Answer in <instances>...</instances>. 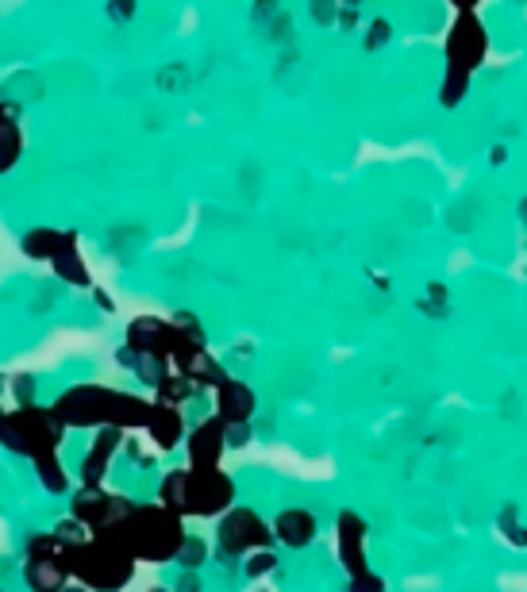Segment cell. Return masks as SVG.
<instances>
[{
  "label": "cell",
  "mask_w": 527,
  "mask_h": 592,
  "mask_svg": "<svg viewBox=\"0 0 527 592\" xmlns=\"http://www.w3.org/2000/svg\"><path fill=\"white\" fill-rule=\"evenodd\" d=\"M185 516H177L174 508H166L162 500L158 504H135V512L120 523V527H112V531H104V539H112V543H120L135 558V562H177V554H181V546H185Z\"/></svg>",
  "instance_id": "cell-1"
},
{
  "label": "cell",
  "mask_w": 527,
  "mask_h": 592,
  "mask_svg": "<svg viewBox=\"0 0 527 592\" xmlns=\"http://www.w3.org/2000/svg\"><path fill=\"white\" fill-rule=\"evenodd\" d=\"M489 54V31L477 20L474 12H458L454 16L451 31L443 39V58H447V74H443V89H439V104L443 108H458L466 89H470V77L485 62Z\"/></svg>",
  "instance_id": "cell-2"
},
{
  "label": "cell",
  "mask_w": 527,
  "mask_h": 592,
  "mask_svg": "<svg viewBox=\"0 0 527 592\" xmlns=\"http://www.w3.org/2000/svg\"><path fill=\"white\" fill-rule=\"evenodd\" d=\"M62 558H66L70 577H77L85 589L93 592H120L135 573V558L120 543L104 539V535H93L89 543L62 550Z\"/></svg>",
  "instance_id": "cell-3"
},
{
  "label": "cell",
  "mask_w": 527,
  "mask_h": 592,
  "mask_svg": "<svg viewBox=\"0 0 527 592\" xmlns=\"http://www.w3.org/2000/svg\"><path fill=\"white\" fill-rule=\"evenodd\" d=\"M62 431H66V423L54 416V408H35V404H27L20 412L4 416V423H0V443L8 446V450H16V454H27V458L35 462V458L58 450Z\"/></svg>",
  "instance_id": "cell-4"
},
{
  "label": "cell",
  "mask_w": 527,
  "mask_h": 592,
  "mask_svg": "<svg viewBox=\"0 0 527 592\" xmlns=\"http://www.w3.org/2000/svg\"><path fill=\"white\" fill-rule=\"evenodd\" d=\"M116 396L120 393H112L104 385H77V389L58 396L54 416L66 427H112Z\"/></svg>",
  "instance_id": "cell-5"
},
{
  "label": "cell",
  "mask_w": 527,
  "mask_h": 592,
  "mask_svg": "<svg viewBox=\"0 0 527 592\" xmlns=\"http://www.w3.org/2000/svg\"><path fill=\"white\" fill-rule=\"evenodd\" d=\"M216 543H220V554H224V558H243V554H254V550H266V546H270V527H266V519L258 516V512H251V508H231V512L220 519Z\"/></svg>",
  "instance_id": "cell-6"
},
{
  "label": "cell",
  "mask_w": 527,
  "mask_h": 592,
  "mask_svg": "<svg viewBox=\"0 0 527 592\" xmlns=\"http://www.w3.org/2000/svg\"><path fill=\"white\" fill-rule=\"evenodd\" d=\"M74 519L77 523H85L93 535H104V531H112V527H120L131 512H135V504L127 500V496H112L104 493L101 485H81V493L74 496Z\"/></svg>",
  "instance_id": "cell-7"
},
{
  "label": "cell",
  "mask_w": 527,
  "mask_h": 592,
  "mask_svg": "<svg viewBox=\"0 0 527 592\" xmlns=\"http://www.w3.org/2000/svg\"><path fill=\"white\" fill-rule=\"evenodd\" d=\"M235 485L224 469H189V508L185 516H220L231 512Z\"/></svg>",
  "instance_id": "cell-8"
},
{
  "label": "cell",
  "mask_w": 527,
  "mask_h": 592,
  "mask_svg": "<svg viewBox=\"0 0 527 592\" xmlns=\"http://www.w3.org/2000/svg\"><path fill=\"white\" fill-rule=\"evenodd\" d=\"M335 539H339V562L347 569V577L370 573V562H366V519L358 512H339Z\"/></svg>",
  "instance_id": "cell-9"
},
{
  "label": "cell",
  "mask_w": 527,
  "mask_h": 592,
  "mask_svg": "<svg viewBox=\"0 0 527 592\" xmlns=\"http://www.w3.org/2000/svg\"><path fill=\"white\" fill-rule=\"evenodd\" d=\"M227 450V423L204 420L193 435H189V469H220V458Z\"/></svg>",
  "instance_id": "cell-10"
},
{
  "label": "cell",
  "mask_w": 527,
  "mask_h": 592,
  "mask_svg": "<svg viewBox=\"0 0 527 592\" xmlns=\"http://www.w3.org/2000/svg\"><path fill=\"white\" fill-rule=\"evenodd\" d=\"M170 343H174V323L158 320V316H139L127 323V346L139 354H162L170 358Z\"/></svg>",
  "instance_id": "cell-11"
},
{
  "label": "cell",
  "mask_w": 527,
  "mask_h": 592,
  "mask_svg": "<svg viewBox=\"0 0 527 592\" xmlns=\"http://www.w3.org/2000/svg\"><path fill=\"white\" fill-rule=\"evenodd\" d=\"M254 408H258V400H254V389L247 381L224 377L216 385V416L224 423H251Z\"/></svg>",
  "instance_id": "cell-12"
},
{
  "label": "cell",
  "mask_w": 527,
  "mask_h": 592,
  "mask_svg": "<svg viewBox=\"0 0 527 592\" xmlns=\"http://www.w3.org/2000/svg\"><path fill=\"white\" fill-rule=\"evenodd\" d=\"M120 443H124V431H120V427H101V431H97V439H93L85 462H81V485H101L108 466H112V454H116Z\"/></svg>",
  "instance_id": "cell-13"
},
{
  "label": "cell",
  "mask_w": 527,
  "mask_h": 592,
  "mask_svg": "<svg viewBox=\"0 0 527 592\" xmlns=\"http://www.w3.org/2000/svg\"><path fill=\"white\" fill-rule=\"evenodd\" d=\"M24 573L31 592H62L66 589V577H70L62 554H31Z\"/></svg>",
  "instance_id": "cell-14"
},
{
  "label": "cell",
  "mask_w": 527,
  "mask_h": 592,
  "mask_svg": "<svg viewBox=\"0 0 527 592\" xmlns=\"http://www.w3.org/2000/svg\"><path fill=\"white\" fill-rule=\"evenodd\" d=\"M274 535H277V543L301 550V546H308L316 539V516H312L308 508H285V512L274 519Z\"/></svg>",
  "instance_id": "cell-15"
},
{
  "label": "cell",
  "mask_w": 527,
  "mask_h": 592,
  "mask_svg": "<svg viewBox=\"0 0 527 592\" xmlns=\"http://www.w3.org/2000/svg\"><path fill=\"white\" fill-rule=\"evenodd\" d=\"M147 435L154 439L158 450H174L181 443V435H185V420H181V408L174 404H158L154 400V412H151V423H147Z\"/></svg>",
  "instance_id": "cell-16"
},
{
  "label": "cell",
  "mask_w": 527,
  "mask_h": 592,
  "mask_svg": "<svg viewBox=\"0 0 527 592\" xmlns=\"http://www.w3.org/2000/svg\"><path fill=\"white\" fill-rule=\"evenodd\" d=\"M51 262H54V270H58V277H66L70 285H89V273H85L81 258H77L74 235H62V243H58V250L51 254Z\"/></svg>",
  "instance_id": "cell-17"
},
{
  "label": "cell",
  "mask_w": 527,
  "mask_h": 592,
  "mask_svg": "<svg viewBox=\"0 0 527 592\" xmlns=\"http://www.w3.org/2000/svg\"><path fill=\"white\" fill-rule=\"evenodd\" d=\"M158 500H162L166 508H174L177 516H185V508H189V469H174V473H166Z\"/></svg>",
  "instance_id": "cell-18"
},
{
  "label": "cell",
  "mask_w": 527,
  "mask_h": 592,
  "mask_svg": "<svg viewBox=\"0 0 527 592\" xmlns=\"http://www.w3.org/2000/svg\"><path fill=\"white\" fill-rule=\"evenodd\" d=\"M20 154H24V139H20V127H16V120L0 116V173L12 170V166L20 162Z\"/></svg>",
  "instance_id": "cell-19"
},
{
  "label": "cell",
  "mask_w": 527,
  "mask_h": 592,
  "mask_svg": "<svg viewBox=\"0 0 527 592\" xmlns=\"http://www.w3.org/2000/svg\"><path fill=\"white\" fill-rule=\"evenodd\" d=\"M193 393H197V385H193L185 373H170V377L158 385V404H174V408H181Z\"/></svg>",
  "instance_id": "cell-20"
},
{
  "label": "cell",
  "mask_w": 527,
  "mask_h": 592,
  "mask_svg": "<svg viewBox=\"0 0 527 592\" xmlns=\"http://www.w3.org/2000/svg\"><path fill=\"white\" fill-rule=\"evenodd\" d=\"M35 469H39V481H43L47 493H66V469H62V462H58V450H54V454H43V458H35Z\"/></svg>",
  "instance_id": "cell-21"
},
{
  "label": "cell",
  "mask_w": 527,
  "mask_h": 592,
  "mask_svg": "<svg viewBox=\"0 0 527 592\" xmlns=\"http://www.w3.org/2000/svg\"><path fill=\"white\" fill-rule=\"evenodd\" d=\"M58 243H62V231H31L24 250L31 258H51L54 250H58Z\"/></svg>",
  "instance_id": "cell-22"
},
{
  "label": "cell",
  "mask_w": 527,
  "mask_h": 592,
  "mask_svg": "<svg viewBox=\"0 0 527 592\" xmlns=\"http://www.w3.org/2000/svg\"><path fill=\"white\" fill-rule=\"evenodd\" d=\"M497 527H501L504 535H508V543L512 546H527V527L516 519V508H504V516L497 519Z\"/></svg>",
  "instance_id": "cell-23"
},
{
  "label": "cell",
  "mask_w": 527,
  "mask_h": 592,
  "mask_svg": "<svg viewBox=\"0 0 527 592\" xmlns=\"http://www.w3.org/2000/svg\"><path fill=\"white\" fill-rule=\"evenodd\" d=\"M204 558H208V546H204L201 539H185L181 554H177V562H181L185 569H201Z\"/></svg>",
  "instance_id": "cell-24"
},
{
  "label": "cell",
  "mask_w": 527,
  "mask_h": 592,
  "mask_svg": "<svg viewBox=\"0 0 527 592\" xmlns=\"http://www.w3.org/2000/svg\"><path fill=\"white\" fill-rule=\"evenodd\" d=\"M274 566H277L274 550L266 546V550H254V554H247V566H243V573H247V577H262V573H270Z\"/></svg>",
  "instance_id": "cell-25"
},
{
  "label": "cell",
  "mask_w": 527,
  "mask_h": 592,
  "mask_svg": "<svg viewBox=\"0 0 527 592\" xmlns=\"http://www.w3.org/2000/svg\"><path fill=\"white\" fill-rule=\"evenodd\" d=\"M347 592H385V581L377 573H358L347 581Z\"/></svg>",
  "instance_id": "cell-26"
},
{
  "label": "cell",
  "mask_w": 527,
  "mask_h": 592,
  "mask_svg": "<svg viewBox=\"0 0 527 592\" xmlns=\"http://www.w3.org/2000/svg\"><path fill=\"white\" fill-rule=\"evenodd\" d=\"M389 39H393V27H389V20H374L370 35H366V50H381Z\"/></svg>",
  "instance_id": "cell-27"
},
{
  "label": "cell",
  "mask_w": 527,
  "mask_h": 592,
  "mask_svg": "<svg viewBox=\"0 0 527 592\" xmlns=\"http://www.w3.org/2000/svg\"><path fill=\"white\" fill-rule=\"evenodd\" d=\"M477 4H481V0H451V8H454V12H474Z\"/></svg>",
  "instance_id": "cell-28"
},
{
  "label": "cell",
  "mask_w": 527,
  "mask_h": 592,
  "mask_svg": "<svg viewBox=\"0 0 527 592\" xmlns=\"http://www.w3.org/2000/svg\"><path fill=\"white\" fill-rule=\"evenodd\" d=\"M62 592H93V589H85V585H70V589H62Z\"/></svg>",
  "instance_id": "cell-29"
},
{
  "label": "cell",
  "mask_w": 527,
  "mask_h": 592,
  "mask_svg": "<svg viewBox=\"0 0 527 592\" xmlns=\"http://www.w3.org/2000/svg\"><path fill=\"white\" fill-rule=\"evenodd\" d=\"M520 216H524V220H527V200H524V208H520Z\"/></svg>",
  "instance_id": "cell-30"
},
{
  "label": "cell",
  "mask_w": 527,
  "mask_h": 592,
  "mask_svg": "<svg viewBox=\"0 0 527 592\" xmlns=\"http://www.w3.org/2000/svg\"><path fill=\"white\" fill-rule=\"evenodd\" d=\"M343 4H358V0H343Z\"/></svg>",
  "instance_id": "cell-31"
},
{
  "label": "cell",
  "mask_w": 527,
  "mask_h": 592,
  "mask_svg": "<svg viewBox=\"0 0 527 592\" xmlns=\"http://www.w3.org/2000/svg\"><path fill=\"white\" fill-rule=\"evenodd\" d=\"M151 592H166V589H151Z\"/></svg>",
  "instance_id": "cell-32"
},
{
  "label": "cell",
  "mask_w": 527,
  "mask_h": 592,
  "mask_svg": "<svg viewBox=\"0 0 527 592\" xmlns=\"http://www.w3.org/2000/svg\"><path fill=\"white\" fill-rule=\"evenodd\" d=\"M0 423H4V412H0Z\"/></svg>",
  "instance_id": "cell-33"
}]
</instances>
